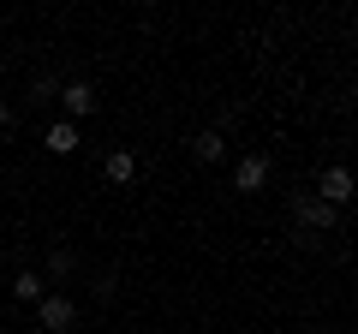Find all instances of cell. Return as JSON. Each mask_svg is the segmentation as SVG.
I'll return each mask as SVG.
<instances>
[{
    "instance_id": "obj_10",
    "label": "cell",
    "mask_w": 358,
    "mask_h": 334,
    "mask_svg": "<svg viewBox=\"0 0 358 334\" xmlns=\"http://www.w3.org/2000/svg\"><path fill=\"white\" fill-rule=\"evenodd\" d=\"M48 275H54V281H72V275H78L72 245H54V251H48Z\"/></svg>"
},
{
    "instance_id": "obj_5",
    "label": "cell",
    "mask_w": 358,
    "mask_h": 334,
    "mask_svg": "<svg viewBox=\"0 0 358 334\" xmlns=\"http://www.w3.org/2000/svg\"><path fill=\"white\" fill-rule=\"evenodd\" d=\"M60 108H66V119H90L96 114V90H90V84H60Z\"/></svg>"
},
{
    "instance_id": "obj_11",
    "label": "cell",
    "mask_w": 358,
    "mask_h": 334,
    "mask_svg": "<svg viewBox=\"0 0 358 334\" xmlns=\"http://www.w3.org/2000/svg\"><path fill=\"white\" fill-rule=\"evenodd\" d=\"M30 102H60V78H54V72H36V78H30Z\"/></svg>"
},
{
    "instance_id": "obj_13",
    "label": "cell",
    "mask_w": 358,
    "mask_h": 334,
    "mask_svg": "<svg viewBox=\"0 0 358 334\" xmlns=\"http://www.w3.org/2000/svg\"><path fill=\"white\" fill-rule=\"evenodd\" d=\"M0 286H6V281H0Z\"/></svg>"
},
{
    "instance_id": "obj_3",
    "label": "cell",
    "mask_w": 358,
    "mask_h": 334,
    "mask_svg": "<svg viewBox=\"0 0 358 334\" xmlns=\"http://www.w3.org/2000/svg\"><path fill=\"white\" fill-rule=\"evenodd\" d=\"M293 221L305 233H329V227H341V209H329L317 191H293Z\"/></svg>"
},
{
    "instance_id": "obj_4",
    "label": "cell",
    "mask_w": 358,
    "mask_h": 334,
    "mask_svg": "<svg viewBox=\"0 0 358 334\" xmlns=\"http://www.w3.org/2000/svg\"><path fill=\"white\" fill-rule=\"evenodd\" d=\"M317 197H322L329 209H341L346 197H352V173H346L341 161H334V167H322V180H317Z\"/></svg>"
},
{
    "instance_id": "obj_1",
    "label": "cell",
    "mask_w": 358,
    "mask_h": 334,
    "mask_svg": "<svg viewBox=\"0 0 358 334\" xmlns=\"http://www.w3.org/2000/svg\"><path fill=\"white\" fill-rule=\"evenodd\" d=\"M36 328L42 334H72L78 328V298L72 293H42L36 298Z\"/></svg>"
},
{
    "instance_id": "obj_12",
    "label": "cell",
    "mask_w": 358,
    "mask_h": 334,
    "mask_svg": "<svg viewBox=\"0 0 358 334\" xmlns=\"http://www.w3.org/2000/svg\"><path fill=\"white\" fill-rule=\"evenodd\" d=\"M13 119H18V114H13V102H0V138L13 131Z\"/></svg>"
},
{
    "instance_id": "obj_2",
    "label": "cell",
    "mask_w": 358,
    "mask_h": 334,
    "mask_svg": "<svg viewBox=\"0 0 358 334\" xmlns=\"http://www.w3.org/2000/svg\"><path fill=\"white\" fill-rule=\"evenodd\" d=\"M268 180H275V161H268V150L239 155V167H233V191L257 197V191H268Z\"/></svg>"
},
{
    "instance_id": "obj_6",
    "label": "cell",
    "mask_w": 358,
    "mask_h": 334,
    "mask_svg": "<svg viewBox=\"0 0 358 334\" xmlns=\"http://www.w3.org/2000/svg\"><path fill=\"white\" fill-rule=\"evenodd\" d=\"M78 143H84V138H78V126H72V119H54V126L42 131V150H48V155H72Z\"/></svg>"
},
{
    "instance_id": "obj_7",
    "label": "cell",
    "mask_w": 358,
    "mask_h": 334,
    "mask_svg": "<svg viewBox=\"0 0 358 334\" xmlns=\"http://www.w3.org/2000/svg\"><path fill=\"white\" fill-rule=\"evenodd\" d=\"M102 173H108V185H131V180H138V155H131V150H108Z\"/></svg>"
},
{
    "instance_id": "obj_14",
    "label": "cell",
    "mask_w": 358,
    "mask_h": 334,
    "mask_svg": "<svg viewBox=\"0 0 358 334\" xmlns=\"http://www.w3.org/2000/svg\"><path fill=\"white\" fill-rule=\"evenodd\" d=\"M317 334H322V328H317Z\"/></svg>"
},
{
    "instance_id": "obj_8",
    "label": "cell",
    "mask_w": 358,
    "mask_h": 334,
    "mask_svg": "<svg viewBox=\"0 0 358 334\" xmlns=\"http://www.w3.org/2000/svg\"><path fill=\"white\" fill-rule=\"evenodd\" d=\"M6 293H13L18 305H36V298L48 293V281H42L36 269H24V275H13V281H6Z\"/></svg>"
},
{
    "instance_id": "obj_9",
    "label": "cell",
    "mask_w": 358,
    "mask_h": 334,
    "mask_svg": "<svg viewBox=\"0 0 358 334\" xmlns=\"http://www.w3.org/2000/svg\"><path fill=\"white\" fill-rule=\"evenodd\" d=\"M192 155H197V161H221V155H227V138H221L215 126H203V131L192 138Z\"/></svg>"
}]
</instances>
